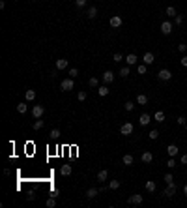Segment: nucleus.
Returning <instances> with one entry per match:
<instances>
[{"label": "nucleus", "instance_id": "ea45409f", "mask_svg": "<svg viewBox=\"0 0 187 208\" xmlns=\"http://www.w3.org/2000/svg\"><path fill=\"white\" fill-rule=\"evenodd\" d=\"M75 6H77V8H84V6H86V0H75Z\"/></svg>", "mask_w": 187, "mask_h": 208}, {"label": "nucleus", "instance_id": "3c124183", "mask_svg": "<svg viewBox=\"0 0 187 208\" xmlns=\"http://www.w3.org/2000/svg\"><path fill=\"white\" fill-rule=\"evenodd\" d=\"M32 2H36V0H32Z\"/></svg>", "mask_w": 187, "mask_h": 208}, {"label": "nucleus", "instance_id": "c03bdc74", "mask_svg": "<svg viewBox=\"0 0 187 208\" xmlns=\"http://www.w3.org/2000/svg\"><path fill=\"white\" fill-rule=\"evenodd\" d=\"M122 60H123V56H122L120 53H116V54H114V62H122Z\"/></svg>", "mask_w": 187, "mask_h": 208}, {"label": "nucleus", "instance_id": "1a4fd4ad", "mask_svg": "<svg viewBox=\"0 0 187 208\" xmlns=\"http://www.w3.org/2000/svg\"><path fill=\"white\" fill-rule=\"evenodd\" d=\"M142 62H144L146 66L154 64V62H155V56H154V53H144V56H142Z\"/></svg>", "mask_w": 187, "mask_h": 208}, {"label": "nucleus", "instance_id": "de8ad7c7", "mask_svg": "<svg viewBox=\"0 0 187 208\" xmlns=\"http://www.w3.org/2000/svg\"><path fill=\"white\" fill-rule=\"evenodd\" d=\"M60 195V191L58 189H52V193H51V197H58Z\"/></svg>", "mask_w": 187, "mask_h": 208}, {"label": "nucleus", "instance_id": "4c0bfd02", "mask_svg": "<svg viewBox=\"0 0 187 208\" xmlns=\"http://www.w3.org/2000/svg\"><path fill=\"white\" fill-rule=\"evenodd\" d=\"M137 71H138V75H144V73H146V64H140L137 68Z\"/></svg>", "mask_w": 187, "mask_h": 208}, {"label": "nucleus", "instance_id": "a18cd8bd", "mask_svg": "<svg viewBox=\"0 0 187 208\" xmlns=\"http://www.w3.org/2000/svg\"><path fill=\"white\" fill-rule=\"evenodd\" d=\"M185 116H180V118H178V124H180V126H185Z\"/></svg>", "mask_w": 187, "mask_h": 208}, {"label": "nucleus", "instance_id": "2eb2a0df", "mask_svg": "<svg viewBox=\"0 0 187 208\" xmlns=\"http://www.w3.org/2000/svg\"><path fill=\"white\" fill-rule=\"evenodd\" d=\"M98 195H99V188H90V189L86 191V197H88V199H95Z\"/></svg>", "mask_w": 187, "mask_h": 208}, {"label": "nucleus", "instance_id": "f704fd0d", "mask_svg": "<svg viewBox=\"0 0 187 208\" xmlns=\"http://www.w3.org/2000/svg\"><path fill=\"white\" fill-rule=\"evenodd\" d=\"M123 109H126V111H129V113H131V111L135 109V103H133V101H126V105H123Z\"/></svg>", "mask_w": 187, "mask_h": 208}, {"label": "nucleus", "instance_id": "ddd939ff", "mask_svg": "<svg viewBox=\"0 0 187 208\" xmlns=\"http://www.w3.org/2000/svg\"><path fill=\"white\" fill-rule=\"evenodd\" d=\"M178 146H176V144H169V146H167V154L170 156V157H174V156H178Z\"/></svg>", "mask_w": 187, "mask_h": 208}, {"label": "nucleus", "instance_id": "f257e3e1", "mask_svg": "<svg viewBox=\"0 0 187 208\" xmlns=\"http://www.w3.org/2000/svg\"><path fill=\"white\" fill-rule=\"evenodd\" d=\"M133 129H135V126L131 122H123L120 126V133L122 135H131V133H133Z\"/></svg>", "mask_w": 187, "mask_h": 208}, {"label": "nucleus", "instance_id": "4468645a", "mask_svg": "<svg viewBox=\"0 0 187 208\" xmlns=\"http://www.w3.org/2000/svg\"><path fill=\"white\" fill-rule=\"evenodd\" d=\"M123 60H126V62H127V66H135L138 58H137V54H133V53H131V54H127V56H126V58H123Z\"/></svg>", "mask_w": 187, "mask_h": 208}, {"label": "nucleus", "instance_id": "0eeeda50", "mask_svg": "<svg viewBox=\"0 0 187 208\" xmlns=\"http://www.w3.org/2000/svg\"><path fill=\"white\" fill-rule=\"evenodd\" d=\"M109 23H110V26H112V28H120V26H122V17H120V15H112Z\"/></svg>", "mask_w": 187, "mask_h": 208}, {"label": "nucleus", "instance_id": "6ab92c4d", "mask_svg": "<svg viewBox=\"0 0 187 208\" xmlns=\"http://www.w3.org/2000/svg\"><path fill=\"white\" fill-rule=\"evenodd\" d=\"M60 175L62 176H69L71 175V165H62L60 167Z\"/></svg>", "mask_w": 187, "mask_h": 208}, {"label": "nucleus", "instance_id": "a878e982", "mask_svg": "<svg viewBox=\"0 0 187 208\" xmlns=\"http://www.w3.org/2000/svg\"><path fill=\"white\" fill-rule=\"evenodd\" d=\"M88 85L92 86V88H99V81H98V77H90V81H88Z\"/></svg>", "mask_w": 187, "mask_h": 208}, {"label": "nucleus", "instance_id": "9d476101", "mask_svg": "<svg viewBox=\"0 0 187 208\" xmlns=\"http://www.w3.org/2000/svg\"><path fill=\"white\" fill-rule=\"evenodd\" d=\"M150 122H152V116H150L148 113H142L140 118H138V124H140V126H148Z\"/></svg>", "mask_w": 187, "mask_h": 208}, {"label": "nucleus", "instance_id": "f3484780", "mask_svg": "<svg viewBox=\"0 0 187 208\" xmlns=\"http://www.w3.org/2000/svg\"><path fill=\"white\" fill-rule=\"evenodd\" d=\"M86 17H88V19H95V17H98V8H95V6H90Z\"/></svg>", "mask_w": 187, "mask_h": 208}, {"label": "nucleus", "instance_id": "412c9836", "mask_svg": "<svg viewBox=\"0 0 187 208\" xmlns=\"http://www.w3.org/2000/svg\"><path fill=\"white\" fill-rule=\"evenodd\" d=\"M137 103H138V105H146V103H148V96L146 94H138L137 96Z\"/></svg>", "mask_w": 187, "mask_h": 208}, {"label": "nucleus", "instance_id": "72a5a7b5", "mask_svg": "<svg viewBox=\"0 0 187 208\" xmlns=\"http://www.w3.org/2000/svg\"><path fill=\"white\" fill-rule=\"evenodd\" d=\"M148 137L152 139V141H155V139L159 137V131H157V129H152V131H150V133H148Z\"/></svg>", "mask_w": 187, "mask_h": 208}, {"label": "nucleus", "instance_id": "37998d69", "mask_svg": "<svg viewBox=\"0 0 187 208\" xmlns=\"http://www.w3.org/2000/svg\"><path fill=\"white\" fill-rule=\"evenodd\" d=\"M174 19H176V25H182L183 23V15H176Z\"/></svg>", "mask_w": 187, "mask_h": 208}, {"label": "nucleus", "instance_id": "423d86ee", "mask_svg": "<svg viewBox=\"0 0 187 208\" xmlns=\"http://www.w3.org/2000/svg\"><path fill=\"white\" fill-rule=\"evenodd\" d=\"M172 28H174V26H172L170 21H163V23H161V32L165 34V36H169V34L172 32Z\"/></svg>", "mask_w": 187, "mask_h": 208}, {"label": "nucleus", "instance_id": "cd10ccee", "mask_svg": "<svg viewBox=\"0 0 187 208\" xmlns=\"http://www.w3.org/2000/svg\"><path fill=\"white\" fill-rule=\"evenodd\" d=\"M98 94L101 96V98H105V96L109 94V86H99L98 88Z\"/></svg>", "mask_w": 187, "mask_h": 208}, {"label": "nucleus", "instance_id": "b1692460", "mask_svg": "<svg viewBox=\"0 0 187 208\" xmlns=\"http://www.w3.org/2000/svg\"><path fill=\"white\" fill-rule=\"evenodd\" d=\"M129 73H131V66H126V68H122V69H120V77H123V79H126Z\"/></svg>", "mask_w": 187, "mask_h": 208}, {"label": "nucleus", "instance_id": "bb28decb", "mask_svg": "<svg viewBox=\"0 0 187 208\" xmlns=\"http://www.w3.org/2000/svg\"><path fill=\"white\" fill-rule=\"evenodd\" d=\"M120 188V180H110L109 182V189H118Z\"/></svg>", "mask_w": 187, "mask_h": 208}, {"label": "nucleus", "instance_id": "9b49d317", "mask_svg": "<svg viewBox=\"0 0 187 208\" xmlns=\"http://www.w3.org/2000/svg\"><path fill=\"white\" fill-rule=\"evenodd\" d=\"M140 159H142V163H152V161H154V154H152V152H144V154L140 156Z\"/></svg>", "mask_w": 187, "mask_h": 208}, {"label": "nucleus", "instance_id": "79ce46f5", "mask_svg": "<svg viewBox=\"0 0 187 208\" xmlns=\"http://www.w3.org/2000/svg\"><path fill=\"white\" fill-rule=\"evenodd\" d=\"M178 51H180V53H185V51H187V45H185V43H180V45H178Z\"/></svg>", "mask_w": 187, "mask_h": 208}, {"label": "nucleus", "instance_id": "aec40b11", "mask_svg": "<svg viewBox=\"0 0 187 208\" xmlns=\"http://www.w3.org/2000/svg\"><path fill=\"white\" fill-rule=\"evenodd\" d=\"M24 98H26V101H34V100H36V90H26Z\"/></svg>", "mask_w": 187, "mask_h": 208}, {"label": "nucleus", "instance_id": "603ef678", "mask_svg": "<svg viewBox=\"0 0 187 208\" xmlns=\"http://www.w3.org/2000/svg\"><path fill=\"white\" fill-rule=\"evenodd\" d=\"M185 143H187V139H185Z\"/></svg>", "mask_w": 187, "mask_h": 208}, {"label": "nucleus", "instance_id": "20e7f679", "mask_svg": "<svg viewBox=\"0 0 187 208\" xmlns=\"http://www.w3.org/2000/svg\"><path fill=\"white\" fill-rule=\"evenodd\" d=\"M142 201H144V197H142V195H138V193H135V195H131V197L127 199V203L138 206V204H142Z\"/></svg>", "mask_w": 187, "mask_h": 208}, {"label": "nucleus", "instance_id": "e433bc0d", "mask_svg": "<svg viewBox=\"0 0 187 208\" xmlns=\"http://www.w3.org/2000/svg\"><path fill=\"white\" fill-rule=\"evenodd\" d=\"M86 96H88V94L84 92V90H81V92L77 94V100H79V101H84V100H86Z\"/></svg>", "mask_w": 187, "mask_h": 208}, {"label": "nucleus", "instance_id": "dca6fc26", "mask_svg": "<svg viewBox=\"0 0 187 208\" xmlns=\"http://www.w3.org/2000/svg\"><path fill=\"white\" fill-rule=\"evenodd\" d=\"M107 178H109V171L107 169H101L98 172V180H99V182H107Z\"/></svg>", "mask_w": 187, "mask_h": 208}, {"label": "nucleus", "instance_id": "58836bf2", "mask_svg": "<svg viewBox=\"0 0 187 208\" xmlns=\"http://www.w3.org/2000/svg\"><path fill=\"white\" fill-rule=\"evenodd\" d=\"M167 167H169V169H174V167H176V161H174V157H170L169 161H167Z\"/></svg>", "mask_w": 187, "mask_h": 208}, {"label": "nucleus", "instance_id": "4be33fe9", "mask_svg": "<svg viewBox=\"0 0 187 208\" xmlns=\"http://www.w3.org/2000/svg\"><path fill=\"white\" fill-rule=\"evenodd\" d=\"M66 68H67V60L66 58L56 60V69H66Z\"/></svg>", "mask_w": 187, "mask_h": 208}, {"label": "nucleus", "instance_id": "39448f33", "mask_svg": "<svg viewBox=\"0 0 187 208\" xmlns=\"http://www.w3.org/2000/svg\"><path fill=\"white\" fill-rule=\"evenodd\" d=\"M45 113V107L43 105H34L32 107V114H34V118H41Z\"/></svg>", "mask_w": 187, "mask_h": 208}, {"label": "nucleus", "instance_id": "7c9ffc66", "mask_svg": "<svg viewBox=\"0 0 187 208\" xmlns=\"http://www.w3.org/2000/svg\"><path fill=\"white\" fill-rule=\"evenodd\" d=\"M165 13H167L169 17H176V15H178V13H176V8H172V6H169V8H167V11H165Z\"/></svg>", "mask_w": 187, "mask_h": 208}, {"label": "nucleus", "instance_id": "a19ab883", "mask_svg": "<svg viewBox=\"0 0 187 208\" xmlns=\"http://www.w3.org/2000/svg\"><path fill=\"white\" fill-rule=\"evenodd\" d=\"M69 75H71V77H77V75H79V69L77 68H71V69H69Z\"/></svg>", "mask_w": 187, "mask_h": 208}, {"label": "nucleus", "instance_id": "393cba45", "mask_svg": "<svg viewBox=\"0 0 187 208\" xmlns=\"http://www.w3.org/2000/svg\"><path fill=\"white\" fill-rule=\"evenodd\" d=\"M154 118H155L159 124H161V122H165V113H163V111H157V113L154 114Z\"/></svg>", "mask_w": 187, "mask_h": 208}, {"label": "nucleus", "instance_id": "f03ea898", "mask_svg": "<svg viewBox=\"0 0 187 208\" xmlns=\"http://www.w3.org/2000/svg\"><path fill=\"white\" fill-rule=\"evenodd\" d=\"M73 86H75V82H73V77H69V79H64L60 82V88L64 90V92H69V90H73Z\"/></svg>", "mask_w": 187, "mask_h": 208}, {"label": "nucleus", "instance_id": "c756f323", "mask_svg": "<svg viewBox=\"0 0 187 208\" xmlns=\"http://www.w3.org/2000/svg\"><path fill=\"white\" fill-rule=\"evenodd\" d=\"M47 208H54V206H56V197H51V199H47Z\"/></svg>", "mask_w": 187, "mask_h": 208}, {"label": "nucleus", "instance_id": "8fccbe9b", "mask_svg": "<svg viewBox=\"0 0 187 208\" xmlns=\"http://www.w3.org/2000/svg\"><path fill=\"white\" fill-rule=\"evenodd\" d=\"M183 193H185V197H187V184L183 186Z\"/></svg>", "mask_w": 187, "mask_h": 208}, {"label": "nucleus", "instance_id": "6e6552de", "mask_svg": "<svg viewBox=\"0 0 187 208\" xmlns=\"http://www.w3.org/2000/svg\"><path fill=\"white\" fill-rule=\"evenodd\" d=\"M161 195H165V197H172V195H176V184L172 182V184H169V188L165 189Z\"/></svg>", "mask_w": 187, "mask_h": 208}, {"label": "nucleus", "instance_id": "f8f14e48", "mask_svg": "<svg viewBox=\"0 0 187 208\" xmlns=\"http://www.w3.org/2000/svg\"><path fill=\"white\" fill-rule=\"evenodd\" d=\"M101 77H103V81H105V82H107V85H109V82H112V81H114V73H112V71H110V69H107V71H105V73H103V75H101Z\"/></svg>", "mask_w": 187, "mask_h": 208}, {"label": "nucleus", "instance_id": "49530a36", "mask_svg": "<svg viewBox=\"0 0 187 208\" xmlns=\"http://www.w3.org/2000/svg\"><path fill=\"white\" fill-rule=\"evenodd\" d=\"M180 62H182L183 68H187V56H182V60H180Z\"/></svg>", "mask_w": 187, "mask_h": 208}, {"label": "nucleus", "instance_id": "7ed1b4c3", "mask_svg": "<svg viewBox=\"0 0 187 208\" xmlns=\"http://www.w3.org/2000/svg\"><path fill=\"white\" fill-rule=\"evenodd\" d=\"M157 77L161 79V81H170L172 79V73H170V69H159V73H157Z\"/></svg>", "mask_w": 187, "mask_h": 208}, {"label": "nucleus", "instance_id": "c85d7f7f", "mask_svg": "<svg viewBox=\"0 0 187 208\" xmlns=\"http://www.w3.org/2000/svg\"><path fill=\"white\" fill-rule=\"evenodd\" d=\"M34 129H36V131H39L41 128H43V120H41V118H36V122H34V126H32Z\"/></svg>", "mask_w": 187, "mask_h": 208}, {"label": "nucleus", "instance_id": "473e14b6", "mask_svg": "<svg viewBox=\"0 0 187 208\" xmlns=\"http://www.w3.org/2000/svg\"><path fill=\"white\" fill-rule=\"evenodd\" d=\"M163 180H165V182H167V184H172V182H174V176H172L170 172H167V175L163 176Z\"/></svg>", "mask_w": 187, "mask_h": 208}, {"label": "nucleus", "instance_id": "a211bd4d", "mask_svg": "<svg viewBox=\"0 0 187 208\" xmlns=\"http://www.w3.org/2000/svg\"><path fill=\"white\" fill-rule=\"evenodd\" d=\"M155 189H157V186H155L154 180H146V191L148 193H154Z\"/></svg>", "mask_w": 187, "mask_h": 208}, {"label": "nucleus", "instance_id": "c9c22d12", "mask_svg": "<svg viewBox=\"0 0 187 208\" xmlns=\"http://www.w3.org/2000/svg\"><path fill=\"white\" fill-rule=\"evenodd\" d=\"M17 111H19L21 114H24V113H26V103H19V105H17Z\"/></svg>", "mask_w": 187, "mask_h": 208}, {"label": "nucleus", "instance_id": "09e8293b", "mask_svg": "<svg viewBox=\"0 0 187 208\" xmlns=\"http://www.w3.org/2000/svg\"><path fill=\"white\" fill-rule=\"evenodd\" d=\"M182 163H183V165H187V154H183V156H182Z\"/></svg>", "mask_w": 187, "mask_h": 208}, {"label": "nucleus", "instance_id": "2f4dec72", "mask_svg": "<svg viewBox=\"0 0 187 208\" xmlns=\"http://www.w3.org/2000/svg\"><path fill=\"white\" fill-rule=\"evenodd\" d=\"M49 137L52 139V141H54V139H58V137H60V129H56V128H54V129H51V133H49Z\"/></svg>", "mask_w": 187, "mask_h": 208}, {"label": "nucleus", "instance_id": "5701e85b", "mask_svg": "<svg viewBox=\"0 0 187 208\" xmlns=\"http://www.w3.org/2000/svg\"><path fill=\"white\" fill-rule=\"evenodd\" d=\"M122 161H123V165H133L135 159H133V156H131V154H126V156L122 157Z\"/></svg>", "mask_w": 187, "mask_h": 208}]
</instances>
